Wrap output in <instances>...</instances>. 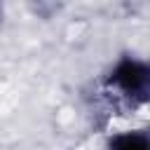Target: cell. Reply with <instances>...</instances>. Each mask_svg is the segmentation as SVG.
Segmentation results:
<instances>
[{"instance_id":"cell-1","label":"cell","mask_w":150,"mask_h":150,"mask_svg":"<svg viewBox=\"0 0 150 150\" xmlns=\"http://www.w3.org/2000/svg\"><path fill=\"white\" fill-rule=\"evenodd\" d=\"M105 89L129 105H145L150 96V66L138 54H122L105 75Z\"/></svg>"},{"instance_id":"cell-2","label":"cell","mask_w":150,"mask_h":150,"mask_svg":"<svg viewBox=\"0 0 150 150\" xmlns=\"http://www.w3.org/2000/svg\"><path fill=\"white\" fill-rule=\"evenodd\" d=\"M112 148H134V150H143V148H148L150 145V136L145 134V131H124V134H120V136H112L110 141H108Z\"/></svg>"}]
</instances>
